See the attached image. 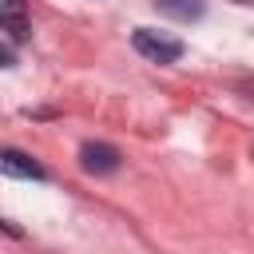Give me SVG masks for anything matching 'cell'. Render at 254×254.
Listing matches in <instances>:
<instances>
[{
	"instance_id": "cell-1",
	"label": "cell",
	"mask_w": 254,
	"mask_h": 254,
	"mask_svg": "<svg viewBox=\"0 0 254 254\" xmlns=\"http://www.w3.org/2000/svg\"><path fill=\"white\" fill-rule=\"evenodd\" d=\"M131 44L151 64H175V60H183V40H175L167 32H155V28H135L131 32Z\"/></svg>"
},
{
	"instance_id": "cell-2",
	"label": "cell",
	"mask_w": 254,
	"mask_h": 254,
	"mask_svg": "<svg viewBox=\"0 0 254 254\" xmlns=\"http://www.w3.org/2000/svg\"><path fill=\"white\" fill-rule=\"evenodd\" d=\"M119 163H123V155H119V147H111V143H83V147H79V167H83L87 175H95V179L115 175Z\"/></svg>"
},
{
	"instance_id": "cell-3",
	"label": "cell",
	"mask_w": 254,
	"mask_h": 254,
	"mask_svg": "<svg viewBox=\"0 0 254 254\" xmlns=\"http://www.w3.org/2000/svg\"><path fill=\"white\" fill-rule=\"evenodd\" d=\"M0 171H4L8 179H36V183L48 179V171H44L32 155H24V151H16V147H4V151H0Z\"/></svg>"
},
{
	"instance_id": "cell-4",
	"label": "cell",
	"mask_w": 254,
	"mask_h": 254,
	"mask_svg": "<svg viewBox=\"0 0 254 254\" xmlns=\"http://www.w3.org/2000/svg\"><path fill=\"white\" fill-rule=\"evenodd\" d=\"M0 24H4V40L8 44L28 40V8H24V0H0Z\"/></svg>"
},
{
	"instance_id": "cell-5",
	"label": "cell",
	"mask_w": 254,
	"mask_h": 254,
	"mask_svg": "<svg viewBox=\"0 0 254 254\" xmlns=\"http://www.w3.org/2000/svg\"><path fill=\"white\" fill-rule=\"evenodd\" d=\"M155 8L171 20H179V24H194V20H202L206 0H155Z\"/></svg>"
},
{
	"instance_id": "cell-6",
	"label": "cell",
	"mask_w": 254,
	"mask_h": 254,
	"mask_svg": "<svg viewBox=\"0 0 254 254\" xmlns=\"http://www.w3.org/2000/svg\"><path fill=\"white\" fill-rule=\"evenodd\" d=\"M234 4H254V0H234Z\"/></svg>"
}]
</instances>
